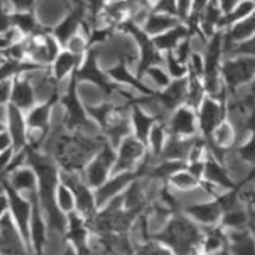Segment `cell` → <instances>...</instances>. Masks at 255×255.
<instances>
[{
	"label": "cell",
	"instance_id": "obj_28",
	"mask_svg": "<svg viewBox=\"0 0 255 255\" xmlns=\"http://www.w3.org/2000/svg\"><path fill=\"white\" fill-rule=\"evenodd\" d=\"M255 13V0H240L239 3L228 13H226L222 21V30H226L236 22L245 19Z\"/></svg>",
	"mask_w": 255,
	"mask_h": 255
},
{
	"label": "cell",
	"instance_id": "obj_35",
	"mask_svg": "<svg viewBox=\"0 0 255 255\" xmlns=\"http://www.w3.org/2000/svg\"><path fill=\"white\" fill-rule=\"evenodd\" d=\"M13 89H14V79H1L0 81V105H9L12 101Z\"/></svg>",
	"mask_w": 255,
	"mask_h": 255
},
{
	"label": "cell",
	"instance_id": "obj_26",
	"mask_svg": "<svg viewBox=\"0 0 255 255\" xmlns=\"http://www.w3.org/2000/svg\"><path fill=\"white\" fill-rule=\"evenodd\" d=\"M54 201H56L59 212L66 217L76 213V196H75L74 190L71 186H69L63 181H59L58 186H57Z\"/></svg>",
	"mask_w": 255,
	"mask_h": 255
},
{
	"label": "cell",
	"instance_id": "obj_38",
	"mask_svg": "<svg viewBox=\"0 0 255 255\" xmlns=\"http://www.w3.org/2000/svg\"><path fill=\"white\" fill-rule=\"evenodd\" d=\"M139 255H171V252L165 244L164 245L147 244V245L143 246V249L139 252Z\"/></svg>",
	"mask_w": 255,
	"mask_h": 255
},
{
	"label": "cell",
	"instance_id": "obj_20",
	"mask_svg": "<svg viewBox=\"0 0 255 255\" xmlns=\"http://www.w3.org/2000/svg\"><path fill=\"white\" fill-rule=\"evenodd\" d=\"M201 179L193 174L187 166L175 170L166 181V188L173 193H186L201 186Z\"/></svg>",
	"mask_w": 255,
	"mask_h": 255
},
{
	"label": "cell",
	"instance_id": "obj_32",
	"mask_svg": "<svg viewBox=\"0 0 255 255\" xmlns=\"http://www.w3.org/2000/svg\"><path fill=\"white\" fill-rule=\"evenodd\" d=\"M246 223H248V214L240 206L223 212V215H222L221 224L224 227L230 228L231 231L243 230Z\"/></svg>",
	"mask_w": 255,
	"mask_h": 255
},
{
	"label": "cell",
	"instance_id": "obj_18",
	"mask_svg": "<svg viewBox=\"0 0 255 255\" xmlns=\"http://www.w3.org/2000/svg\"><path fill=\"white\" fill-rule=\"evenodd\" d=\"M169 137H170V134H169L165 122H157L153 125L146 139L149 164L152 165L161 160Z\"/></svg>",
	"mask_w": 255,
	"mask_h": 255
},
{
	"label": "cell",
	"instance_id": "obj_6",
	"mask_svg": "<svg viewBox=\"0 0 255 255\" xmlns=\"http://www.w3.org/2000/svg\"><path fill=\"white\" fill-rule=\"evenodd\" d=\"M116 161V151L110 143H105L98 152L91 159V161L85 165L84 170L81 171L84 181L96 190L101 184L114 174Z\"/></svg>",
	"mask_w": 255,
	"mask_h": 255
},
{
	"label": "cell",
	"instance_id": "obj_37",
	"mask_svg": "<svg viewBox=\"0 0 255 255\" xmlns=\"http://www.w3.org/2000/svg\"><path fill=\"white\" fill-rule=\"evenodd\" d=\"M232 54H248V56L255 57V35L249 39L245 43L240 44V45H236V47L232 48L230 53H228L227 57L232 56Z\"/></svg>",
	"mask_w": 255,
	"mask_h": 255
},
{
	"label": "cell",
	"instance_id": "obj_10",
	"mask_svg": "<svg viewBox=\"0 0 255 255\" xmlns=\"http://www.w3.org/2000/svg\"><path fill=\"white\" fill-rule=\"evenodd\" d=\"M197 119H199L200 135L209 140L212 137L213 131L218 127L223 119L227 118V107L224 101L214 98V97H206L205 100L199 106Z\"/></svg>",
	"mask_w": 255,
	"mask_h": 255
},
{
	"label": "cell",
	"instance_id": "obj_2",
	"mask_svg": "<svg viewBox=\"0 0 255 255\" xmlns=\"http://www.w3.org/2000/svg\"><path fill=\"white\" fill-rule=\"evenodd\" d=\"M26 61L40 69H49L63 49L61 41L50 30H40L25 39Z\"/></svg>",
	"mask_w": 255,
	"mask_h": 255
},
{
	"label": "cell",
	"instance_id": "obj_13",
	"mask_svg": "<svg viewBox=\"0 0 255 255\" xmlns=\"http://www.w3.org/2000/svg\"><path fill=\"white\" fill-rule=\"evenodd\" d=\"M88 57V56H87ZM87 57H79L63 48L50 66V72L61 85V92L67 84H70L78 75L81 66L84 65Z\"/></svg>",
	"mask_w": 255,
	"mask_h": 255
},
{
	"label": "cell",
	"instance_id": "obj_27",
	"mask_svg": "<svg viewBox=\"0 0 255 255\" xmlns=\"http://www.w3.org/2000/svg\"><path fill=\"white\" fill-rule=\"evenodd\" d=\"M206 97L208 94H206L205 85H204V78L196 76V75H187V106L197 110Z\"/></svg>",
	"mask_w": 255,
	"mask_h": 255
},
{
	"label": "cell",
	"instance_id": "obj_33",
	"mask_svg": "<svg viewBox=\"0 0 255 255\" xmlns=\"http://www.w3.org/2000/svg\"><path fill=\"white\" fill-rule=\"evenodd\" d=\"M208 231V234L202 237L201 244L205 253L212 254V253H215L218 249H221L222 244H223V236L217 230V227H210Z\"/></svg>",
	"mask_w": 255,
	"mask_h": 255
},
{
	"label": "cell",
	"instance_id": "obj_41",
	"mask_svg": "<svg viewBox=\"0 0 255 255\" xmlns=\"http://www.w3.org/2000/svg\"><path fill=\"white\" fill-rule=\"evenodd\" d=\"M109 1H120V0H109Z\"/></svg>",
	"mask_w": 255,
	"mask_h": 255
},
{
	"label": "cell",
	"instance_id": "obj_4",
	"mask_svg": "<svg viewBox=\"0 0 255 255\" xmlns=\"http://www.w3.org/2000/svg\"><path fill=\"white\" fill-rule=\"evenodd\" d=\"M115 151L116 161L114 173H135L138 175V171L148 159L146 142L133 134L120 142Z\"/></svg>",
	"mask_w": 255,
	"mask_h": 255
},
{
	"label": "cell",
	"instance_id": "obj_14",
	"mask_svg": "<svg viewBox=\"0 0 255 255\" xmlns=\"http://www.w3.org/2000/svg\"><path fill=\"white\" fill-rule=\"evenodd\" d=\"M184 214L190 217L200 227H217L222 221L223 209L218 200H204L197 204L188 206L184 210Z\"/></svg>",
	"mask_w": 255,
	"mask_h": 255
},
{
	"label": "cell",
	"instance_id": "obj_39",
	"mask_svg": "<svg viewBox=\"0 0 255 255\" xmlns=\"http://www.w3.org/2000/svg\"><path fill=\"white\" fill-rule=\"evenodd\" d=\"M16 148L5 149V151H0V168H1V175L6 174V171L9 170L10 165H12L14 155H16Z\"/></svg>",
	"mask_w": 255,
	"mask_h": 255
},
{
	"label": "cell",
	"instance_id": "obj_30",
	"mask_svg": "<svg viewBox=\"0 0 255 255\" xmlns=\"http://www.w3.org/2000/svg\"><path fill=\"white\" fill-rule=\"evenodd\" d=\"M63 48L79 57H87L92 49L91 36L81 26L80 30L66 41Z\"/></svg>",
	"mask_w": 255,
	"mask_h": 255
},
{
	"label": "cell",
	"instance_id": "obj_9",
	"mask_svg": "<svg viewBox=\"0 0 255 255\" xmlns=\"http://www.w3.org/2000/svg\"><path fill=\"white\" fill-rule=\"evenodd\" d=\"M165 124L171 137L195 138L200 135L197 111L187 105H182L171 111Z\"/></svg>",
	"mask_w": 255,
	"mask_h": 255
},
{
	"label": "cell",
	"instance_id": "obj_15",
	"mask_svg": "<svg viewBox=\"0 0 255 255\" xmlns=\"http://www.w3.org/2000/svg\"><path fill=\"white\" fill-rule=\"evenodd\" d=\"M31 66V63L26 67L18 76L14 78V89H13L12 103L13 106L18 107L22 111L27 112L32 107L37 105L36 93H35L34 85H32L30 76L27 74V69Z\"/></svg>",
	"mask_w": 255,
	"mask_h": 255
},
{
	"label": "cell",
	"instance_id": "obj_12",
	"mask_svg": "<svg viewBox=\"0 0 255 255\" xmlns=\"http://www.w3.org/2000/svg\"><path fill=\"white\" fill-rule=\"evenodd\" d=\"M138 175L135 173H114L103 184L94 190L98 209L106 206L114 200L124 195L128 187L134 182Z\"/></svg>",
	"mask_w": 255,
	"mask_h": 255
},
{
	"label": "cell",
	"instance_id": "obj_19",
	"mask_svg": "<svg viewBox=\"0 0 255 255\" xmlns=\"http://www.w3.org/2000/svg\"><path fill=\"white\" fill-rule=\"evenodd\" d=\"M191 32H192V28L188 23H179L175 27L170 28L164 34L159 35V36L152 37L153 44L156 45V48L162 52V53H170L173 50H175L178 48V45L184 41L187 37L190 36Z\"/></svg>",
	"mask_w": 255,
	"mask_h": 255
},
{
	"label": "cell",
	"instance_id": "obj_3",
	"mask_svg": "<svg viewBox=\"0 0 255 255\" xmlns=\"http://www.w3.org/2000/svg\"><path fill=\"white\" fill-rule=\"evenodd\" d=\"M222 78L228 91H239L255 81V57L232 54L226 57L222 67Z\"/></svg>",
	"mask_w": 255,
	"mask_h": 255
},
{
	"label": "cell",
	"instance_id": "obj_25",
	"mask_svg": "<svg viewBox=\"0 0 255 255\" xmlns=\"http://www.w3.org/2000/svg\"><path fill=\"white\" fill-rule=\"evenodd\" d=\"M88 221L85 217H83L79 213H74L67 217V226L66 230L69 231V236L74 245L78 248L79 250H83L85 246V240H87V226Z\"/></svg>",
	"mask_w": 255,
	"mask_h": 255
},
{
	"label": "cell",
	"instance_id": "obj_5",
	"mask_svg": "<svg viewBox=\"0 0 255 255\" xmlns=\"http://www.w3.org/2000/svg\"><path fill=\"white\" fill-rule=\"evenodd\" d=\"M8 192L9 196V213L13 223L18 230L23 243L27 246L31 245V222L34 217V208L36 199H28L26 196H22L18 192L13 191L10 187L6 184H1Z\"/></svg>",
	"mask_w": 255,
	"mask_h": 255
},
{
	"label": "cell",
	"instance_id": "obj_7",
	"mask_svg": "<svg viewBox=\"0 0 255 255\" xmlns=\"http://www.w3.org/2000/svg\"><path fill=\"white\" fill-rule=\"evenodd\" d=\"M78 4L79 0H37L34 13L41 27L52 31Z\"/></svg>",
	"mask_w": 255,
	"mask_h": 255
},
{
	"label": "cell",
	"instance_id": "obj_22",
	"mask_svg": "<svg viewBox=\"0 0 255 255\" xmlns=\"http://www.w3.org/2000/svg\"><path fill=\"white\" fill-rule=\"evenodd\" d=\"M179 23H182V21L178 17L169 16V14L157 13L152 10L142 25V28L149 37H156L166 32L170 28L175 27Z\"/></svg>",
	"mask_w": 255,
	"mask_h": 255
},
{
	"label": "cell",
	"instance_id": "obj_36",
	"mask_svg": "<svg viewBox=\"0 0 255 255\" xmlns=\"http://www.w3.org/2000/svg\"><path fill=\"white\" fill-rule=\"evenodd\" d=\"M192 13V0H177V17L184 23H188Z\"/></svg>",
	"mask_w": 255,
	"mask_h": 255
},
{
	"label": "cell",
	"instance_id": "obj_40",
	"mask_svg": "<svg viewBox=\"0 0 255 255\" xmlns=\"http://www.w3.org/2000/svg\"><path fill=\"white\" fill-rule=\"evenodd\" d=\"M16 148L14 147V140H13L12 135L5 128H1L0 130V151H5V149Z\"/></svg>",
	"mask_w": 255,
	"mask_h": 255
},
{
	"label": "cell",
	"instance_id": "obj_17",
	"mask_svg": "<svg viewBox=\"0 0 255 255\" xmlns=\"http://www.w3.org/2000/svg\"><path fill=\"white\" fill-rule=\"evenodd\" d=\"M111 87V85H110ZM110 89L92 81H83L76 79V94L85 109L100 106L110 101Z\"/></svg>",
	"mask_w": 255,
	"mask_h": 255
},
{
	"label": "cell",
	"instance_id": "obj_1",
	"mask_svg": "<svg viewBox=\"0 0 255 255\" xmlns=\"http://www.w3.org/2000/svg\"><path fill=\"white\" fill-rule=\"evenodd\" d=\"M159 237L177 255H190L202 240L200 226L186 214L171 217Z\"/></svg>",
	"mask_w": 255,
	"mask_h": 255
},
{
	"label": "cell",
	"instance_id": "obj_21",
	"mask_svg": "<svg viewBox=\"0 0 255 255\" xmlns=\"http://www.w3.org/2000/svg\"><path fill=\"white\" fill-rule=\"evenodd\" d=\"M139 78L144 87L151 93H159V92L164 91L165 88H168L169 84L173 81L164 65L151 66V67L140 72Z\"/></svg>",
	"mask_w": 255,
	"mask_h": 255
},
{
	"label": "cell",
	"instance_id": "obj_29",
	"mask_svg": "<svg viewBox=\"0 0 255 255\" xmlns=\"http://www.w3.org/2000/svg\"><path fill=\"white\" fill-rule=\"evenodd\" d=\"M231 241L234 255H255V240L245 230L231 231Z\"/></svg>",
	"mask_w": 255,
	"mask_h": 255
},
{
	"label": "cell",
	"instance_id": "obj_8",
	"mask_svg": "<svg viewBox=\"0 0 255 255\" xmlns=\"http://www.w3.org/2000/svg\"><path fill=\"white\" fill-rule=\"evenodd\" d=\"M0 124L10 133L16 149L28 148V127L25 111L13 106L12 103L0 105Z\"/></svg>",
	"mask_w": 255,
	"mask_h": 255
},
{
	"label": "cell",
	"instance_id": "obj_24",
	"mask_svg": "<svg viewBox=\"0 0 255 255\" xmlns=\"http://www.w3.org/2000/svg\"><path fill=\"white\" fill-rule=\"evenodd\" d=\"M130 122L133 135L146 142L149 131H151L153 125L157 123V120L151 114H148L146 110L142 109L138 103H135L130 109Z\"/></svg>",
	"mask_w": 255,
	"mask_h": 255
},
{
	"label": "cell",
	"instance_id": "obj_31",
	"mask_svg": "<svg viewBox=\"0 0 255 255\" xmlns=\"http://www.w3.org/2000/svg\"><path fill=\"white\" fill-rule=\"evenodd\" d=\"M164 66L173 80L186 79L187 75H188V63L182 61L181 58H178L173 52L165 53Z\"/></svg>",
	"mask_w": 255,
	"mask_h": 255
},
{
	"label": "cell",
	"instance_id": "obj_16",
	"mask_svg": "<svg viewBox=\"0 0 255 255\" xmlns=\"http://www.w3.org/2000/svg\"><path fill=\"white\" fill-rule=\"evenodd\" d=\"M209 147L212 151H218L222 153V157L227 151L234 149L237 144V131L235 125L232 124L230 119L226 118L222 120L221 124L215 128L212 137L209 138Z\"/></svg>",
	"mask_w": 255,
	"mask_h": 255
},
{
	"label": "cell",
	"instance_id": "obj_34",
	"mask_svg": "<svg viewBox=\"0 0 255 255\" xmlns=\"http://www.w3.org/2000/svg\"><path fill=\"white\" fill-rule=\"evenodd\" d=\"M151 8L153 12L177 17V0H155Z\"/></svg>",
	"mask_w": 255,
	"mask_h": 255
},
{
	"label": "cell",
	"instance_id": "obj_11",
	"mask_svg": "<svg viewBox=\"0 0 255 255\" xmlns=\"http://www.w3.org/2000/svg\"><path fill=\"white\" fill-rule=\"evenodd\" d=\"M4 184L10 187L13 191L28 199H36L39 190L37 173L30 164L14 169L9 174L4 175Z\"/></svg>",
	"mask_w": 255,
	"mask_h": 255
},
{
	"label": "cell",
	"instance_id": "obj_23",
	"mask_svg": "<svg viewBox=\"0 0 255 255\" xmlns=\"http://www.w3.org/2000/svg\"><path fill=\"white\" fill-rule=\"evenodd\" d=\"M195 138H179L171 137L170 135L168 143H166V147H165L164 153H162L161 160H169V161H178L187 164V160L190 157L191 148H192Z\"/></svg>",
	"mask_w": 255,
	"mask_h": 255
}]
</instances>
